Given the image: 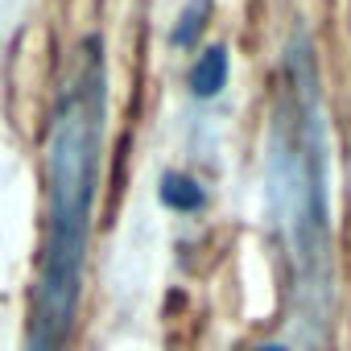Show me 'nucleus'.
Returning <instances> with one entry per match:
<instances>
[{"instance_id":"3","label":"nucleus","mask_w":351,"mask_h":351,"mask_svg":"<svg viewBox=\"0 0 351 351\" xmlns=\"http://www.w3.org/2000/svg\"><path fill=\"white\" fill-rule=\"evenodd\" d=\"M157 199H161V207L178 211V215H195V211H203L207 191H203L199 178H191V173H182V169H165L161 182H157Z\"/></svg>"},{"instance_id":"5","label":"nucleus","mask_w":351,"mask_h":351,"mask_svg":"<svg viewBox=\"0 0 351 351\" xmlns=\"http://www.w3.org/2000/svg\"><path fill=\"white\" fill-rule=\"evenodd\" d=\"M207 13H211V0H191V5L182 9V17H178V25H173V34H169V42L173 46H199V34H203V25H207Z\"/></svg>"},{"instance_id":"1","label":"nucleus","mask_w":351,"mask_h":351,"mask_svg":"<svg viewBox=\"0 0 351 351\" xmlns=\"http://www.w3.org/2000/svg\"><path fill=\"white\" fill-rule=\"evenodd\" d=\"M104 116H108L104 42L83 38L71 54L66 79L50 108L46 223H42L38 273L29 289L25 351H71L75 343L83 277H87V248H91V228H95Z\"/></svg>"},{"instance_id":"6","label":"nucleus","mask_w":351,"mask_h":351,"mask_svg":"<svg viewBox=\"0 0 351 351\" xmlns=\"http://www.w3.org/2000/svg\"><path fill=\"white\" fill-rule=\"evenodd\" d=\"M252 351H289V347H281V343H261V347H252Z\"/></svg>"},{"instance_id":"4","label":"nucleus","mask_w":351,"mask_h":351,"mask_svg":"<svg viewBox=\"0 0 351 351\" xmlns=\"http://www.w3.org/2000/svg\"><path fill=\"white\" fill-rule=\"evenodd\" d=\"M223 87H228V50L223 46H211L191 66V95L195 99H215Z\"/></svg>"},{"instance_id":"2","label":"nucleus","mask_w":351,"mask_h":351,"mask_svg":"<svg viewBox=\"0 0 351 351\" xmlns=\"http://www.w3.org/2000/svg\"><path fill=\"white\" fill-rule=\"evenodd\" d=\"M265 149V191L285 256L289 302L298 314V330L310 347H318L335 298V252L326 203V120L306 34H293L285 50Z\"/></svg>"}]
</instances>
